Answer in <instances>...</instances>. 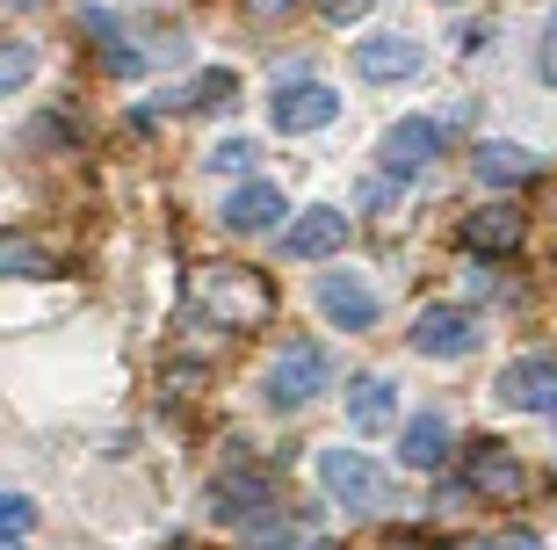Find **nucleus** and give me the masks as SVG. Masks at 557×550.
I'll list each match as a JSON object with an SVG mask.
<instances>
[{
  "label": "nucleus",
  "instance_id": "obj_12",
  "mask_svg": "<svg viewBox=\"0 0 557 550\" xmlns=\"http://www.w3.org/2000/svg\"><path fill=\"white\" fill-rule=\"evenodd\" d=\"M521 240H529V218H521L515 204H485V210H471V218H463V246H471V254H485V261H493V254H515Z\"/></svg>",
  "mask_w": 557,
  "mask_h": 550
},
{
  "label": "nucleus",
  "instance_id": "obj_23",
  "mask_svg": "<svg viewBox=\"0 0 557 550\" xmlns=\"http://www.w3.org/2000/svg\"><path fill=\"white\" fill-rule=\"evenodd\" d=\"M376 0H319V15L326 22H355V15H370Z\"/></svg>",
  "mask_w": 557,
  "mask_h": 550
},
{
  "label": "nucleus",
  "instance_id": "obj_24",
  "mask_svg": "<svg viewBox=\"0 0 557 550\" xmlns=\"http://www.w3.org/2000/svg\"><path fill=\"white\" fill-rule=\"evenodd\" d=\"M536 65H543V81L557 87V15L543 22V51H536Z\"/></svg>",
  "mask_w": 557,
  "mask_h": 550
},
{
  "label": "nucleus",
  "instance_id": "obj_18",
  "mask_svg": "<svg viewBox=\"0 0 557 550\" xmlns=\"http://www.w3.org/2000/svg\"><path fill=\"white\" fill-rule=\"evenodd\" d=\"M225 95H239V81H232L225 65H210L203 81L188 87V109H225Z\"/></svg>",
  "mask_w": 557,
  "mask_h": 550
},
{
  "label": "nucleus",
  "instance_id": "obj_26",
  "mask_svg": "<svg viewBox=\"0 0 557 550\" xmlns=\"http://www.w3.org/2000/svg\"><path fill=\"white\" fill-rule=\"evenodd\" d=\"M102 65H109V73H124V81H131V73H145V59H138V51H116V44L102 51Z\"/></svg>",
  "mask_w": 557,
  "mask_h": 550
},
{
  "label": "nucleus",
  "instance_id": "obj_25",
  "mask_svg": "<svg viewBox=\"0 0 557 550\" xmlns=\"http://www.w3.org/2000/svg\"><path fill=\"white\" fill-rule=\"evenodd\" d=\"M471 550H543L529 529H507V536H485V543H471Z\"/></svg>",
  "mask_w": 557,
  "mask_h": 550
},
{
  "label": "nucleus",
  "instance_id": "obj_13",
  "mask_svg": "<svg viewBox=\"0 0 557 550\" xmlns=\"http://www.w3.org/2000/svg\"><path fill=\"white\" fill-rule=\"evenodd\" d=\"M471 174L485 188H521V182H536V152L529 145H507V138H485L471 152Z\"/></svg>",
  "mask_w": 557,
  "mask_h": 550
},
{
  "label": "nucleus",
  "instance_id": "obj_5",
  "mask_svg": "<svg viewBox=\"0 0 557 550\" xmlns=\"http://www.w3.org/2000/svg\"><path fill=\"white\" fill-rule=\"evenodd\" d=\"M406 341H413L420 355H434V363H463V355L478 347V319L463 305H428L413 319V333H406Z\"/></svg>",
  "mask_w": 557,
  "mask_h": 550
},
{
  "label": "nucleus",
  "instance_id": "obj_6",
  "mask_svg": "<svg viewBox=\"0 0 557 550\" xmlns=\"http://www.w3.org/2000/svg\"><path fill=\"white\" fill-rule=\"evenodd\" d=\"M463 486H471L478 500H521L529 470H521L515 449H499V442H471V456H463Z\"/></svg>",
  "mask_w": 557,
  "mask_h": 550
},
{
  "label": "nucleus",
  "instance_id": "obj_16",
  "mask_svg": "<svg viewBox=\"0 0 557 550\" xmlns=\"http://www.w3.org/2000/svg\"><path fill=\"white\" fill-rule=\"evenodd\" d=\"M210 508H218V514H261V508H275L269 470H225V478L210 486Z\"/></svg>",
  "mask_w": 557,
  "mask_h": 550
},
{
  "label": "nucleus",
  "instance_id": "obj_10",
  "mask_svg": "<svg viewBox=\"0 0 557 550\" xmlns=\"http://www.w3.org/2000/svg\"><path fill=\"white\" fill-rule=\"evenodd\" d=\"M355 73H362V81H413L420 73V44L398 37V29H376V37L355 44Z\"/></svg>",
  "mask_w": 557,
  "mask_h": 550
},
{
  "label": "nucleus",
  "instance_id": "obj_19",
  "mask_svg": "<svg viewBox=\"0 0 557 550\" xmlns=\"http://www.w3.org/2000/svg\"><path fill=\"white\" fill-rule=\"evenodd\" d=\"M0 276H44V246L15 232V240L0 246Z\"/></svg>",
  "mask_w": 557,
  "mask_h": 550
},
{
  "label": "nucleus",
  "instance_id": "obj_2",
  "mask_svg": "<svg viewBox=\"0 0 557 550\" xmlns=\"http://www.w3.org/2000/svg\"><path fill=\"white\" fill-rule=\"evenodd\" d=\"M333 384V355L319 341H289L283 355L269 363V377H261V391H269V406L275 413H297V406H311L319 391Z\"/></svg>",
  "mask_w": 557,
  "mask_h": 550
},
{
  "label": "nucleus",
  "instance_id": "obj_20",
  "mask_svg": "<svg viewBox=\"0 0 557 550\" xmlns=\"http://www.w3.org/2000/svg\"><path fill=\"white\" fill-rule=\"evenodd\" d=\"M29 73H37V51H29V44H8V59H0V87L15 95V87L29 81Z\"/></svg>",
  "mask_w": 557,
  "mask_h": 550
},
{
  "label": "nucleus",
  "instance_id": "obj_3",
  "mask_svg": "<svg viewBox=\"0 0 557 550\" xmlns=\"http://www.w3.org/2000/svg\"><path fill=\"white\" fill-rule=\"evenodd\" d=\"M319 486H326L341 508H384V470H376L362 449H319Z\"/></svg>",
  "mask_w": 557,
  "mask_h": 550
},
{
  "label": "nucleus",
  "instance_id": "obj_21",
  "mask_svg": "<svg viewBox=\"0 0 557 550\" xmlns=\"http://www.w3.org/2000/svg\"><path fill=\"white\" fill-rule=\"evenodd\" d=\"M0 522H8V536H29V522H37V508H29V500H22V492H8V500H0Z\"/></svg>",
  "mask_w": 557,
  "mask_h": 550
},
{
  "label": "nucleus",
  "instance_id": "obj_22",
  "mask_svg": "<svg viewBox=\"0 0 557 550\" xmlns=\"http://www.w3.org/2000/svg\"><path fill=\"white\" fill-rule=\"evenodd\" d=\"M247 160H253V145H247V138H225L218 152H210V167H218V174H232V167H247Z\"/></svg>",
  "mask_w": 557,
  "mask_h": 550
},
{
  "label": "nucleus",
  "instance_id": "obj_1",
  "mask_svg": "<svg viewBox=\"0 0 557 550\" xmlns=\"http://www.w3.org/2000/svg\"><path fill=\"white\" fill-rule=\"evenodd\" d=\"M196 305L210 311V319H218V327H261V319H269L275 311V290L261 283V276H253V268H203V276H196Z\"/></svg>",
  "mask_w": 557,
  "mask_h": 550
},
{
  "label": "nucleus",
  "instance_id": "obj_30",
  "mask_svg": "<svg viewBox=\"0 0 557 550\" xmlns=\"http://www.w3.org/2000/svg\"><path fill=\"white\" fill-rule=\"evenodd\" d=\"M182 550H188V543H182Z\"/></svg>",
  "mask_w": 557,
  "mask_h": 550
},
{
  "label": "nucleus",
  "instance_id": "obj_4",
  "mask_svg": "<svg viewBox=\"0 0 557 550\" xmlns=\"http://www.w3.org/2000/svg\"><path fill=\"white\" fill-rule=\"evenodd\" d=\"M269 117H275L283 138H305V131H326V123L341 117V95H333L326 81H283L275 102H269Z\"/></svg>",
  "mask_w": 557,
  "mask_h": 550
},
{
  "label": "nucleus",
  "instance_id": "obj_14",
  "mask_svg": "<svg viewBox=\"0 0 557 550\" xmlns=\"http://www.w3.org/2000/svg\"><path fill=\"white\" fill-rule=\"evenodd\" d=\"M392 420H398L392 377H355V384H348V428H355V435H384Z\"/></svg>",
  "mask_w": 557,
  "mask_h": 550
},
{
  "label": "nucleus",
  "instance_id": "obj_17",
  "mask_svg": "<svg viewBox=\"0 0 557 550\" xmlns=\"http://www.w3.org/2000/svg\"><path fill=\"white\" fill-rule=\"evenodd\" d=\"M275 218H283V188H269V182H247V188L225 196V224L232 232H269Z\"/></svg>",
  "mask_w": 557,
  "mask_h": 550
},
{
  "label": "nucleus",
  "instance_id": "obj_15",
  "mask_svg": "<svg viewBox=\"0 0 557 550\" xmlns=\"http://www.w3.org/2000/svg\"><path fill=\"white\" fill-rule=\"evenodd\" d=\"M449 456V413H413L406 435H398V464L406 470H434Z\"/></svg>",
  "mask_w": 557,
  "mask_h": 550
},
{
  "label": "nucleus",
  "instance_id": "obj_8",
  "mask_svg": "<svg viewBox=\"0 0 557 550\" xmlns=\"http://www.w3.org/2000/svg\"><path fill=\"white\" fill-rule=\"evenodd\" d=\"M442 152V123L428 117H406L384 131V145H376V160H384V174H420V167Z\"/></svg>",
  "mask_w": 557,
  "mask_h": 550
},
{
  "label": "nucleus",
  "instance_id": "obj_29",
  "mask_svg": "<svg viewBox=\"0 0 557 550\" xmlns=\"http://www.w3.org/2000/svg\"><path fill=\"white\" fill-rule=\"evenodd\" d=\"M8 550H22V543H8Z\"/></svg>",
  "mask_w": 557,
  "mask_h": 550
},
{
  "label": "nucleus",
  "instance_id": "obj_28",
  "mask_svg": "<svg viewBox=\"0 0 557 550\" xmlns=\"http://www.w3.org/2000/svg\"><path fill=\"white\" fill-rule=\"evenodd\" d=\"M305 550H326V543H305Z\"/></svg>",
  "mask_w": 557,
  "mask_h": 550
},
{
  "label": "nucleus",
  "instance_id": "obj_27",
  "mask_svg": "<svg viewBox=\"0 0 557 550\" xmlns=\"http://www.w3.org/2000/svg\"><path fill=\"white\" fill-rule=\"evenodd\" d=\"M247 8H253V15H283L289 0H247Z\"/></svg>",
  "mask_w": 557,
  "mask_h": 550
},
{
  "label": "nucleus",
  "instance_id": "obj_11",
  "mask_svg": "<svg viewBox=\"0 0 557 550\" xmlns=\"http://www.w3.org/2000/svg\"><path fill=\"white\" fill-rule=\"evenodd\" d=\"M289 261H326V254H341L348 246V210H333V204H311L305 218L289 224Z\"/></svg>",
  "mask_w": 557,
  "mask_h": 550
},
{
  "label": "nucleus",
  "instance_id": "obj_9",
  "mask_svg": "<svg viewBox=\"0 0 557 550\" xmlns=\"http://www.w3.org/2000/svg\"><path fill=\"white\" fill-rule=\"evenodd\" d=\"M319 311H326L341 333H362V327H376V290L362 283V276H319Z\"/></svg>",
  "mask_w": 557,
  "mask_h": 550
},
{
  "label": "nucleus",
  "instance_id": "obj_7",
  "mask_svg": "<svg viewBox=\"0 0 557 550\" xmlns=\"http://www.w3.org/2000/svg\"><path fill=\"white\" fill-rule=\"evenodd\" d=\"M499 406L515 413H557V363L550 355H521L499 369Z\"/></svg>",
  "mask_w": 557,
  "mask_h": 550
}]
</instances>
